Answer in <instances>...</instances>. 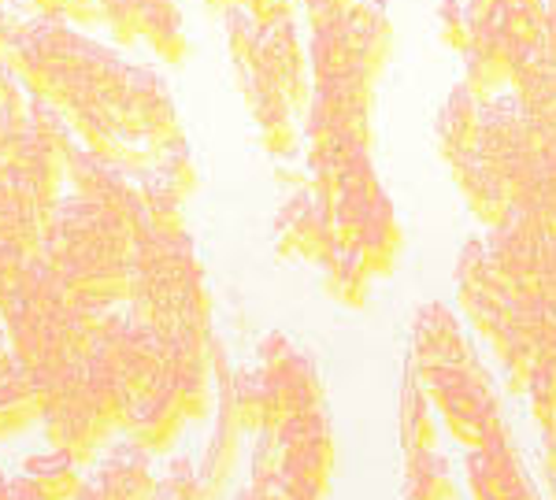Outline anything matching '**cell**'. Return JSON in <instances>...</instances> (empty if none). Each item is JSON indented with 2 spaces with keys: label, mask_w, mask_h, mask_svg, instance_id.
<instances>
[{
  "label": "cell",
  "mask_w": 556,
  "mask_h": 500,
  "mask_svg": "<svg viewBox=\"0 0 556 500\" xmlns=\"http://www.w3.org/2000/svg\"><path fill=\"white\" fill-rule=\"evenodd\" d=\"M424 386L427 400L438 405V412L445 415V426L453 431V437L468 449H482V441L501 426L490 386L479 379L471 363H442V368L424 374Z\"/></svg>",
  "instance_id": "6da1fadb"
},
{
  "label": "cell",
  "mask_w": 556,
  "mask_h": 500,
  "mask_svg": "<svg viewBox=\"0 0 556 500\" xmlns=\"http://www.w3.org/2000/svg\"><path fill=\"white\" fill-rule=\"evenodd\" d=\"M545 241L527 216L513 211L486 241V279L501 297L534 300L542 297V248Z\"/></svg>",
  "instance_id": "7a4b0ae2"
},
{
  "label": "cell",
  "mask_w": 556,
  "mask_h": 500,
  "mask_svg": "<svg viewBox=\"0 0 556 500\" xmlns=\"http://www.w3.org/2000/svg\"><path fill=\"white\" fill-rule=\"evenodd\" d=\"M278 431L286 441L282 478L290 482L293 493L323 500L330 486V471H334V441H330L327 419L319 412H301L286 419Z\"/></svg>",
  "instance_id": "3957f363"
},
{
  "label": "cell",
  "mask_w": 556,
  "mask_h": 500,
  "mask_svg": "<svg viewBox=\"0 0 556 500\" xmlns=\"http://www.w3.org/2000/svg\"><path fill=\"white\" fill-rule=\"evenodd\" d=\"M523 52L527 49H519L497 26V20L471 26V41L464 49V60H468V82H464V89L479 104H490L501 86L513 82V70Z\"/></svg>",
  "instance_id": "277c9868"
},
{
  "label": "cell",
  "mask_w": 556,
  "mask_h": 500,
  "mask_svg": "<svg viewBox=\"0 0 556 500\" xmlns=\"http://www.w3.org/2000/svg\"><path fill=\"white\" fill-rule=\"evenodd\" d=\"M450 171L456 178V185H460V193L468 196L471 211L482 222H490V227H501V222L513 216V196H508L505 182H501V178L493 175L479 156L456 159V164H450Z\"/></svg>",
  "instance_id": "5b68a950"
},
{
  "label": "cell",
  "mask_w": 556,
  "mask_h": 500,
  "mask_svg": "<svg viewBox=\"0 0 556 500\" xmlns=\"http://www.w3.org/2000/svg\"><path fill=\"white\" fill-rule=\"evenodd\" d=\"M416 363H419V379H424L427 371L442 368V363H468L460 330H456L453 316L442 305H430V308L419 311V319H416Z\"/></svg>",
  "instance_id": "8992f818"
},
{
  "label": "cell",
  "mask_w": 556,
  "mask_h": 500,
  "mask_svg": "<svg viewBox=\"0 0 556 500\" xmlns=\"http://www.w3.org/2000/svg\"><path fill=\"white\" fill-rule=\"evenodd\" d=\"M479 138H482V108L468 89H453L450 104L442 108L438 119V141H442V156L445 164H456L464 156L479 153Z\"/></svg>",
  "instance_id": "52a82bcc"
},
{
  "label": "cell",
  "mask_w": 556,
  "mask_h": 500,
  "mask_svg": "<svg viewBox=\"0 0 556 500\" xmlns=\"http://www.w3.org/2000/svg\"><path fill=\"white\" fill-rule=\"evenodd\" d=\"M353 248L361 253V260L371 274L393 271V260H397V253H401V227H397V219H393V208L386 204V196H379V201L371 204L367 222Z\"/></svg>",
  "instance_id": "ba28073f"
},
{
  "label": "cell",
  "mask_w": 556,
  "mask_h": 500,
  "mask_svg": "<svg viewBox=\"0 0 556 500\" xmlns=\"http://www.w3.org/2000/svg\"><path fill=\"white\" fill-rule=\"evenodd\" d=\"M182 419H186L182 408H178L164 389H152V393H146V400H141V412H138V419H134V441H138L141 449H149V452L172 449Z\"/></svg>",
  "instance_id": "9c48e42d"
},
{
  "label": "cell",
  "mask_w": 556,
  "mask_h": 500,
  "mask_svg": "<svg viewBox=\"0 0 556 500\" xmlns=\"http://www.w3.org/2000/svg\"><path fill=\"white\" fill-rule=\"evenodd\" d=\"M312 64H316L319 82L338 78L356 67V41H353V30H349V20L316 30V41H312Z\"/></svg>",
  "instance_id": "30bf717a"
},
{
  "label": "cell",
  "mask_w": 556,
  "mask_h": 500,
  "mask_svg": "<svg viewBox=\"0 0 556 500\" xmlns=\"http://www.w3.org/2000/svg\"><path fill=\"white\" fill-rule=\"evenodd\" d=\"M367 267L361 260V253L349 245H338L327 260V290L334 293L342 305L349 308H364L367 300Z\"/></svg>",
  "instance_id": "8fae6325"
},
{
  "label": "cell",
  "mask_w": 556,
  "mask_h": 500,
  "mask_svg": "<svg viewBox=\"0 0 556 500\" xmlns=\"http://www.w3.org/2000/svg\"><path fill=\"white\" fill-rule=\"evenodd\" d=\"M453 475L450 463L438 452H412L408 463V500H453Z\"/></svg>",
  "instance_id": "7c38bea8"
},
{
  "label": "cell",
  "mask_w": 556,
  "mask_h": 500,
  "mask_svg": "<svg viewBox=\"0 0 556 500\" xmlns=\"http://www.w3.org/2000/svg\"><path fill=\"white\" fill-rule=\"evenodd\" d=\"M493 20L519 49H534L545 30V0H501Z\"/></svg>",
  "instance_id": "4fadbf2b"
},
{
  "label": "cell",
  "mask_w": 556,
  "mask_h": 500,
  "mask_svg": "<svg viewBox=\"0 0 556 500\" xmlns=\"http://www.w3.org/2000/svg\"><path fill=\"white\" fill-rule=\"evenodd\" d=\"M516 308H519V316H523V326H527V334H531L538 356L556 363V300H545V297L516 300Z\"/></svg>",
  "instance_id": "5bb4252c"
},
{
  "label": "cell",
  "mask_w": 556,
  "mask_h": 500,
  "mask_svg": "<svg viewBox=\"0 0 556 500\" xmlns=\"http://www.w3.org/2000/svg\"><path fill=\"white\" fill-rule=\"evenodd\" d=\"M30 486L38 489L45 500H71L78 493V475L67 457H49L30 471Z\"/></svg>",
  "instance_id": "9a60e30c"
},
{
  "label": "cell",
  "mask_w": 556,
  "mask_h": 500,
  "mask_svg": "<svg viewBox=\"0 0 556 500\" xmlns=\"http://www.w3.org/2000/svg\"><path fill=\"white\" fill-rule=\"evenodd\" d=\"M527 389H531L534 419L545 426V431H553V426H556V363L553 360L538 363L531 382H527Z\"/></svg>",
  "instance_id": "2e32d148"
},
{
  "label": "cell",
  "mask_w": 556,
  "mask_h": 500,
  "mask_svg": "<svg viewBox=\"0 0 556 500\" xmlns=\"http://www.w3.org/2000/svg\"><path fill=\"white\" fill-rule=\"evenodd\" d=\"M405 445L412 452H434L438 431L430 423L427 397H408L405 400Z\"/></svg>",
  "instance_id": "e0dca14e"
},
{
  "label": "cell",
  "mask_w": 556,
  "mask_h": 500,
  "mask_svg": "<svg viewBox=\"0 0 556 500\" xmlns=\"http://www.w3.org/2000/svg\"><path fill=\"white\" fill-rule=\"evenodd\" d=\"M438 26H442V38L453 44V49H468L471 41V20H468V8H460V0H445L438 8Z\"/></svg>",
  "instance_id": "ac0fdd59"
},
{
  "label": "cell",
  "mask_w": 556,
  "mask_h": 500,
  "mask_svg": "<svg viewBox=\"0 0 556 500\" xmlns=\"http://www.w3.org/2000/svg\"><path fill=\"white\" fill-rule=\"evenodd\" d=\"M542 297L556 300V241H545L542 248Z\"/></svg>",
  "instance_id": "d6986e66"
},
{
  "label": "cell",
  "mask_w": 556,
  "mask_h": 500,
  "mask_svg": "<svg viewBox=\"0 0 556 500\" xmlns=\"http://www.w3.org/2000/svg\"><path fill=\"white\" fill-rule=\"evenodd\" d=\"M497 8H501V0H468V20H471V26L490 23Z\"/></svg>",
  "instance_id": "ffe728a7"
},
{
  "label": "cell",
  "mask_w": 556,
  "mask_h": 500,
  "mask_svg": "<svg viewBox=\"0 0 556 500\" xmlns=\"http://www.w3.org/2000/svg\"><path fill=\"white\" fill-rule=\"evenodd\" d=\"M41 20H67V0H30Z\"/></svg>",
  "instance_id": "44dd1931"
},
{
  "label": "cell",
  "mask_w": 556,
  "mask_h": 500,
  "mask_svg": "<svg viewBox=\"0 0 556 500\" xmlns=\"http://www.w3.org/2000/svg\"><path fill=\"white\" fill-rule=\"evenodd\" d=\"M204 4H208L212 12H230V8H235L238 0H204Z\"/></svg>",
  "instance_id": "7402d4cb"
},
{
  "label": "cell",
  "mask_w": 556,
  "mask_h": 500,
  "mask_svg": "<svg viewBox=\"0 0 556 500\" xmlns=\"http://www.w3.org/2000/svg\"><path fill=\"white\" fill-rule=\"evenodd\" d=\"M245 500H260V497H256V493H253V497H245Z\"/></svg>",
  "instance_id": "603a6c76"
}]
</instances>
